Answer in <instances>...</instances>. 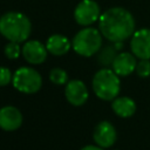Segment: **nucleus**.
<instances>
[{
    "label": "nucleus",
    "instance_id": "obj_1",
    "mask_svg": "<svg viewBox=\"0 0 150 150\" xmlns=\"http://www.w3.org/2000/svg\"><path fill=\"white\" fill-rule=\"evenodd\" d=\"M98 29L108 41L114 43L123 42L134 34L135 19L125 8L111 7L101 14Z\"/></svg>",
    "mask_w": 150,
    "mask_h": 150
},
{
    "label": "nucleus",
    "instance_id": "obj_2",
    "mask_svg": "<svg viewBox=\"0 0 150 150\" xmlns=\"http://www.w3.org/2000/svg\"><path fill=\"white\" fill-rule=\"evenodd\" d=\"M32 32L28 16L21 12L9 11L0 16V34L8 41L25 42Z\"/></svg>",
    "mask_w": 150,
    "mask_h": 150
},
{
    "label": "nucleus",
    "instance_id": "obj_3",
    "mask_svg": "<svg viewBox=\"0 0 150 150\" xmlns=\"http://www.w3.org/2000/svg\"><path fill=\"white\" fill-rule=\"evenodd\" d=\"M91 84L95 95L103 101H112L121 90L120 76L109 68H102L96 71Z\"/></svg>",
    "mask_w": 150,
    "mask_h": 150
},
{
    "label": "nucleus",
    "instance_id": "obj_4",
    "mask_svg": "<svg viewBox=\"0 0 150 150\" xmlns=\"http://www.w3.org/2000/svg\"><path fill=\"white\" fill-rule=\"evenodd\" d=\"M102 34L100 29L84 27L79 30L71 40V48L81 56L89 57L98 53L102 48Z\"/></svg>",
    "mask_w": 150,
    "mask_h": 150
},
{
    "label": "nucleus",
    "instance_id": "obj_5",
    "mask_svg": "<svg viewBox=\"0 0 150 150\" xmlns=\"http://www.w3.org/2000/svg\"><path fill=\"white\" fill-rule=\"evenodd\" d=\"M12 83L20 93L35 94L42 87V77L40 73L32 67H20L13 74Z\"/></svg>",
    "mask_w": 150,
    "mask_h": 150
},
{
    "label": "nucleus",
    "instance_id": "obj_6",
    "mask_svg": "<svg viewBox=\"0 0 150 150\" xmlns=\"http://www.w3.org/2000/svg\"><path fill=\"white\" fill-rule=\"evenodd\" d=\"M101 16V9L94 0H81L74 9L75 21L83 27H88L97 21Z\"/></svg>",
    "mask_w": 150,
    "mask_h": 150
},
{
    "label": "nucleus",
    "instance_id": "obj_7",
    "mask_svg": "<svg viewBox=\"0 0 150 150\" xmlns=\"http://www.w3.org/2000/svg\"><path fill=\"white\" fill-rule=\"evenodd\" d=\"M131 53L138 59L150 60V28L135 30L130 40Z\"/></svg>",
    "mask_w": 150,
    "mask_h": 150
},
{
    "label": "nucleus",
    "instance_id": "obj_8",
    "mask_svg": "<svg viewBox=\"0 0 150 150\" xmlns=\"http://www.w3.org/2000/svg\"><path fill=\"white\" fill-rule=\"evenodd\" d=\"M64 96H66V100L71 105L80 107L87 102L89 97V93H88L87 86L81 80H71L66 83Z\"/></svg>",
    "mask_w": 150,
    "mask_h": 150
},
{
    "label": "nucleus",
    "instance_id": "obj_9",
    "mask_svg": "<svg viewBox=\"0 0 150 150\" xmlns=\"http://www.w3.org/2000/svg\"><path fill=\"white\" fill-rule=\"evenodd\" d=\"M93 138L96 145L105 149L115 144L116 138H117V132H116L115 127L110 122L102 121L98 124H96L94 132H93Z\"/></svg>",
    "mask_w": 150,
    "mask_h": 150
},
{
    "label": "nucleus",
    "instance_id": "obj_10",
    "mask_svg": "<svg viewBox=\"0 0 150 150\" xmlns=\"http://www.w3.org/2000/svg\"><path fill=\"white\" fill-rule=\"evenodd\" d=\"M47 47L38 40H28L22 46V56L30 64H41L47 59Z\"/></svg>",
    "mask_w": 150,
    "mask_h": 150
},
{
    "label": "nucleus",
    "instance_id": "obj_11",
    "mask_svg": "<svg viewBox=\"0 0 150 150\" xmlns=\"http://www.w3.org/2000/svg\"><path fill=\"white\" fill-rule=\"evenodd\" d=\"M21 111L13 105H6L0 109V128L5 131H14L22 124Z\"/></svg>",
    "mask_w": 150,
    "mask_h": 150
},
{
    "label": "nucleus",
    "instance_id": "obj_12",
    "mask_svg": "<svg viewBox=\"0 0 150 150\" xmlns=\"http://www.w3.org/2000/svg\"><path fill=\"white\" fill-rule=\"evenodd\" d=\"M136 56L132 53L128 52H122L118 53L111 64L112 70L118 75V76H128L132 71L136 70Z\"/></svg>",
    "mask_w": 150,
    "mask_h": 150
},
{
    "label": "nucleus",
    "instance_id": "obj_13",
    "mask_svg": "<svg viewBox=\"0 0 150 150\" xmlns=\"http://www.w3.org/2000/svg\"><path fill=\"white\" fill-rule=\"evenodd\" d=\"M46 47L48 53L55 56H62L69 52L71 48V42L69 39L62 34H53L47 39Z\"/></svg>",
    "mask_w": 150,
    "mask_h": 150
},
{
    "label": "nucleus",
    "instance_id": "obj_14",
    "mask_svg": "<svg viewBox=\"0 0 150 150\" xmlns=\"http://www.w3.org/2000/svg\"><path fill=\"white\" fill-rule=\"evenodd\" d=\"M111 108L112 111L122 118H128L131 117L135 112H136V102L128 96H120L112 100L111 103Z\"/></svg>",
    "mask_w": 150,
    "mask_h": 150
},
{
    "label": "nucleus",
    "instance_id": "obj_15",
    "mask_svg": "<svg viewBox=\"0 0 150 150\" xmlns=\"http://www.w3.org/2000/svg\"><path fill=\"white\" fill-rule=\"evenodd\" d=\"M116 55H117V53H116V47L115 46H105L102 49H100L97 60L102 66L108 67V66L112 64Z\"/></svg>",
    "mask_w": 150,
    "mask_h": 150
},
{
    "label": "nucleus",
    "instance_id": "obj_16",
    "mask_svg": "<svg viewBox=\"0 0 150 150\" xmlns=\"http://www.w3.org/2000/svg\"><path fill=\"white\" fill-rule=\"evenodd\" d=\"M49 80L57 86L66 84L68 82V74L62 68H53L49 73Z\"/></svg>",
    "mask_w": 150,
    "mask_h": 150
},
{
    "label": "nucleus",
    "instance_id": "obj_17",
    "mask_svg": "<svg viewBox=\"0 0 150 150\" xmlns=\"http://www.w3.org/2000/svg\"><path fill=\"white\" fill-rule=\"evenodd\" d=\"M4 53L6 55L7 59L9 60H15L20 56V54H22V48L20 47L19 42H14V41H9L4 49Z\"/></svg>",
    "mask_w": 150,
    "mask_h": 150
},
{
    "label": "nucleus",
    "instance_id": "obj_18",
    "mask_svg": "<svg viewBox=\"0 0 150 150\" xmlns=\"http://www.w3.org/2000/svg\"><path fill=\"white\" fill-rule=\"evenodd\" d=\"M136 73L139 77H149L150 76V60L149 59H139L136 66Z\"/></svg>",
    "mask_w": 150,
    "mask_h": 150
},
{
    "label": "nucleus",
    "instance_id": "obj_19",
    "mask_svg": "<svg viewBox=\"0 0 150 150\" xmlns=\"http://www.w3.org/2000/svg\"><path fill=\"white\" fill-rule=\"evenodd\" d=\"M12 79H13V75H12L11 70L7 67L0 66V87H5V86L9 84Z\"/></svg>",
    "mask_w": 150,
    "mask_h": 150
},
{
    "label": "nucleus",
    "instance_id": "obj_20",
    "mask_svg": "<svg viewBox=\"0 0 150 150\" xmlns=\"http://www.w3.org/2000/svg\"><path fill=\"white\" fill-rule=\"evenodd\" d=\"M80 150H103V148H101L98 145H91V144H89V145H86V146L81 148Z\"/></svg>",
    "mask_w": 150,
    "mask_h": 150
}]
</instances>
